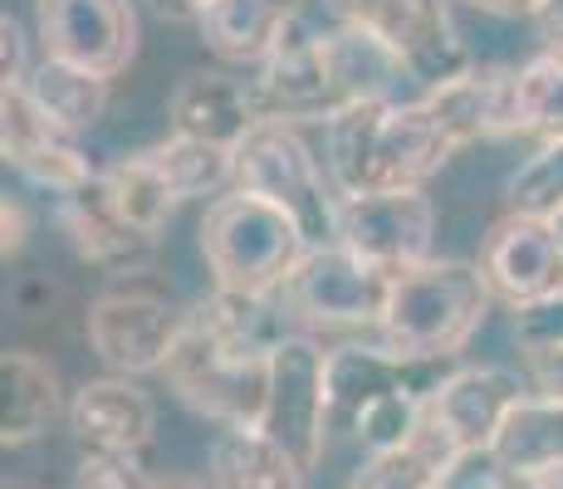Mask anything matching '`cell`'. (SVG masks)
Returning <instances> with one entry per match:
<instances>
[{"label": "cell", "instance_id": "8992f818", "mask_svg": "<svg viewBox=\"0 0 563 489\" xmlns=\"http://www.w3.org/2000/svg\"><path fill=\"white\" fill-rule=\"evenodd\" d=\"M319 5L339 25L393 49L421 84V93L446 89L475 69L456 15H451V0H319Z\"/></svg>", "mask_w": 563, "mask_h": 489}, {"label": "cell", "instance_id": "ac0fdd59", "mask_svg": "<svg viewBox=\"0 0 563 489\" xmlns=\"http://www.w3.org/2000/svg\"><path fill=\"white\" fill-rule=\"evenodd\" d=\"M172 133L191 137V143H211V147H241L265 118L255 103V84L235 79L225 69H191L187 79L172 89L167 103Z\"/></svg>", "mask_w": 563, "mask_h": 489}, {"label": "cell", "instance_id": "4fadbf2b", "mask_svg": "<svg viewBox=\"0 0 563 489\" xmlns=\"http://www.w3.org/2000/svg\"><path fill=\"white\" fill-rule=\"evenodd\" d=\"M529 397V382L510 367H451L427 397V426L437 431L451 451L485 455L495 436L505 431L510 411Z\"/></svg>", "mask_w": 563, "mask_h": 489}, {"label": "cell", "instance_id": "5bb4252c", "mask_svg": "<svg viewBox=\"0 0 563 489\" xmlns=\"http://www.w3.org/2000/svg\"><path fill=\"white\" fill-rule=\"evenodd\" d=\"M0 157L5 167H15L30 187L49 191L54 201H64L69 191H79L84 181L99 177L93 157L84 152L79 137H69L64 127H54L25 89H0Z\"/></svg>", "mask_w": 563, "mask_h": 489}, {"label": "cell", "instance_id": "277c9868", "mask_svg": "<svg viewBox=\"0 0 563 489\" xmlns=\"http://www.w3.org/2000/svg\"><path fill=\"white\" fill-rule=\"evenodd\" d=\"M309 235L279 205L251 191H225L201 215V259L216 289L245 293V299H279L309 255Z\"/></svg>", "mask_w": 563, "mask_h": 489}, {"label": "cell", "instance_id": "e0dca14e", "mask_svg": "<svg viewBox=\"0 0 563 489\" xmlns=\"http://www.w3.org/2000/svg\"><path fill=\"white\" fill-rule=\"evenodd\" d=\"M69 431L84 455H143L157 431V407L137 377H89L69 401Z\"/></svg>", "mask_w": 563, "mask_h": 489}, {"label": "cell", "instance_id": "d6a6232c", "mask_svg": "<svg viewBox=\"0 0 563 489\" xmlns=\"http://www.w3.org/2000/svg\"><path fill=\"white\" fill-rule=\"evenodd\" d=\"M30 69L35 64L25 59V30H20V20L10 15H0V89H20V84L30 79Z\"/></svg>", "mask_w": 563, "mask_h": 489}, {"label": "cell", "instance_id": "44dd1931", "mask_svg": "<svg viewBox=\"0 0 563 489\" xmlns=\"http://www.w3.org/2000/svg\"><path fill=\"white\" fill-rule=\"evenodd\" d=\"M305 10H309V0H216L197 20V30L216 59L260 69L269 59V49L279 45V35Z\"/></svg>", "mask_w": 563, "mask_h": 489}, {"label": "cell", "instance_id": "d590c367", "mask_svg": "<svg viewBox=\"0 0 563 489\" xmlns=\"http://www.w3.org/2000/svg\"><path fill=\"white\" fill-rule=\"evenodd\" d=\"M529 20H534V35L544 40V49H563V0H539Z\"/></svg>", "mask_w": 563, "mask_h": 489}, {"label": "cell", "instance_id": "484cf974", "mask_svg": "<svg viewBox=\"0 0 563 489\" xmlns=\"http://www.w3.org/2000/svg\"><path fill=\"white\" fill-rule=\"evenodd\" d=\"M147 162L157 167V177L167 181L172 201H201V196H225L235 191V152L231 147H211V143H191V137H162V143L143 147Z\"/></svg>", "mask_w": 563, "mask_h": 489}, {"label": "cell", "instance_id": "83f0119b", "mask_svg": "<svg viewBox=\"0 0 563 489\" xmlns=\"http://www.w3.org/2000/svg\"><path fill=\"white\" fill-rule=\"evenodd\" d=\"M103 187H108V201L118 205V215H123L133 231L143 235H162V225H167V215L177 211V201H172L167 181L157 177V167L147 162V152H128V157L108 162L103 167Z\"/></svg>", "mask_w": 563, "mask_h": 489}, {"label": "cell", "instance_id": "cb8c5ba5", "mask_svg": "<svg viewBox=\"0 0 563 489\" xmlns=\"http://www.w3.org/2000/svg\"><path fill=\"white\" fill-rule=\"evenodd\" d=\"M20 89L30 93V103H35L54 127H64L69 137H84L89 127H99L113 84L89 69H74V64L35 59V69H30V79L20 84Z\"/></svg>", "mask_w": 563, "mask_h": 489}, {"label": "cell", "instance_id": "ab89813d", "mask_svg": "<svg viewBox=\"0 0 563 489\" xmlns=\"http://www.w3.org/2000/svg\"><path fill=\"white\" fill-rule=\"evenodd\" d=\"M157 489H206L201 480H157Z\"/></svg>", "mask_w": 563, "mask_h": 489}, {"label": "cell", "instance_id": "7c38bea8", "mask_svg": "<svg viewBox=\"0 0 563 489\" xmlns=\"http://www.w3.org/2000/svg\"><path fill=\"white\" fill-rule=\"evenodd\" d=\"M339 245L363 255L387 275L437 259V201L427 191H383V196H343Z\"/></svg>", "mask_w": 563, "mask_h": 489}, {"label": "cell", "instance_id": "4dcf8cb0", "mask_svg": "<svg viewBox=\"0 0 563 489\" xmlns=\"http://www.w3.org/2000/svg\"><path fill=\"white\" fill-rule=\"evenodd\" d=\"M510 333H515L519 357H539V353L563 347V289L510 309Z\"/></svg>", "mask_w": 563, "mask_h": 489}, {"label": "cell", "instance_id": "30bf717a", "mask_svg": "<svg viewBox=\"0 0 563 489\" xmlns=\"http://www.w3.org/2000/svg\"><path fill=\"white\" fill-rule=\"evenodd\" d=\"M260 431H269L305 470L323 460V445L333 431L329 347H319L309 333H285L269 357V407Z\"/></svg>", "mask_w": 563, "mask_h": 489}, {"label": "cell", "instance_id": "8d00e7d4", "mask_svg": "<svg viewBox=\"0 0 563 489\" xmlns=\"http://www.w3.org/2000/svg\"><path fill=\"white\" fill-rule=\"evenodd\" d=\"M147 5H153V15L172 20V25H187V20H201L216 0H147Z\"/></svg>", "mask_w": 563, "mask_h": 489}, {"label": "cell", "instance_id": "5b68a950", "mask_svg": "<svg viewBox=\"0 0 563 489\" xmlns=\"http://www.w3.org/2000/svg\"><path fill=\"white\" fill-rule=\"evenodd\" d=\"M235 191H251L260 201L295 215L309 245H339L343 196L329 177V162L309 147L295 123H260L235 147Z\"/></svg>", "mask_w": 563, "mask_h": 489}, {"label": "cell", "instance_id": "d6986e66", "mask_svg": "<svg viewBox=\"0 0 563 489\" xmlns=\"http://www.w3.org/2000/svg\"><path fill=\"white\" fill-rule=\"evenodd\" d=\"M59 211V225L69 235L74 255L93 269H108V275H137L147 269V259L157 255V241L118 215V205L108 201V187H103V167L93 181H84L79 191H69L64 201H54Z\"/></svg>", "mask_w": 563, "mask_h": 489}, {"label": "cell", "instance_id": "d4e9b609", "mask_svg": "<svg viewBox=\"0 0 563 489\" xmlns=\"http://www.w3.org/2000/svg\"><path fill=\"white\" fill-rule=\"evenodd\" d=\"M490 455L505 475L563 470V401H549V397H534V391H529V397L510 411L505 431L495 436Z\"/></svg>", "mask_w": 563, "mask_h": 489}, {"label": "cell", "instance_id": "7402d4cb", "mask_svg": "<svg viewBox=\"0 0 563 489\" xmlns=\"http://www.w3.org/2000/svg\"><path fill=\"white\" fill-rule=\"evenodd\" d=\"M427 103L441 113L461 147L515 133V69H471L465 79L431 89Z\"/></svg>", "mask_w": 563, "mask_h": 489}, {"label": "cell", "instance_id": "603a6c76", "mask_svg": "<svg viewBox=\"0 0 563 489\" xmlns=\"http://www.w3.org/2000/svg\"><path fill=\"white\" fill-rule=\"evenodd\" d=\"M211 489H305V465L260 426H225L211 441Z\"/></svg>", "mask_w": 563, "mask_h": 489}, {"label": "cell", "instance_id": "8fae6325", "mask_svg": "<svg viewBox=\"0 0 563 489\" xmlns=\"http://www.w3.org/2000/svg\"><path fill=\"white\" fill-rule=\"evenodd\" d=\"M35 25L45 59L89 69L108 84L133 69L143 45L133 0H35Z\"/></svg>", "mask_w": 563, "mask_h": 489}, {"label": "cell", "instance_id": "f35d334b", "mask_svg": "<svg viewBox=\"0 0 563 489\" xmlns=\"http://www.w3.org/2000/svg\"><path fill=\"white\" fill-rule=\"evenodd\" d=\"M481 10H495V15H534L539 0H475Z\"/></svg>", "mask_w": 563, "mask_h": 489}, {"label": "cell", "instance_id": "1f68e13d", "mask_svg": "<svg viewBox=\"0 0 563 489\" xmlns=\"http://www.w3.org/2000/svg\"><path fill=\"white\" fill-rule=\"evenodd\" d=\"M74 489H157L143 455H79Z\"/></svg>", "mask_w": 563, "mask_h": 489}, {"label": "cell", "instance_id": "f546056e", "mask_svg": "<svg viewBox=\"0 0 563 489\" xmlns=\"http://www.w3.org/2000/svg\"><path fill=\"white\" fill-rule=\"evenodd\" d=\"M510 211L515 215H534V221H554L563 211V137L539 143L525 162L510 171Z\"/></svg>", "mask_w": 563, "mask_h": 489}, {"label": "cell", "instance_id": "2e32d148", "mask_svg": "<svg viewBox=\"0 0 563 489\" xmlns=\"http://www.w3.org/2000/svg\"><path fill=\"white\" fill-rule=\"evenodd\" d=\"M441 363H407L387 343H339L329 347V411L333 431H353L373 401L393 391H437Z\"/></svg>", "mask_w": 563, "mask_h": 489}, {"label": "cell", "instance_id": "f1b7e54d", "mask_svg": "<svg viewBox=\"0 0 563 489\" xmlns=\"http://www.w3.org/2000/svg\"><path fill=\"white\" fill-rule=\"evenodd\" d=\"M515 133L563 137V49H539L515 69Z\"/></svg>", "mask_w": 563, "mask_h": 489}, {"label": "cell", "instance_id": "9c48e42d", "mask_svg": "<svg viewBox=\"0 0 563 489\" xmlns=\"http://www.w3.org/2000/svg\"><path fill=\"white\" fill-rule=\"evenodd\" d=\"M181 313L177 303L162 289L147 285H123L108 289L89 303L84 313V338H89L93 357L108 367L113 377H147L162 373L177 347L181 333Z\"/></svg>", "mask_w": 563, "mask_h": 489}, {"label": "cell", "instance_id": "52a82bcc", "mask_svg": "<svg viewBox=\"0 0 563 489\" xmlns=\"http://www.w3.org/2000/svg\"><path fill=\"white\" fill-rule=\"evenodd\" d=\"M329 35L333 15L323 10V20L313 15V5L295 25L279 35V45L269 49V59L255 69V103L265 123H329L339 113V84H333L329 64Z\"/></svg>", "mask_w": 563, "mask_h": 489}, {"label": "cell", "instance_id": "74e56055", "mask_svg": "<svg viewBox=\"0 0 563 489\" xmlns=\"http://www.w3.org/2000/svg\"><path fill=\"white\" fill-rule=\"evenodd\" d=\"M505 489H563V470H549V475H505Z\"/></svg>", "mask_w": 563, "mask_h": 489}, {"label": "cell", "instance_id": "60d3db41", "mask_svg": "<svg viewBox=\"0 0 563 489\" xmlns=\"http://www.w3.org/2000/svg\"><path fill=\"white\" fill-rule=\"evenodd\" d=\"M549 225H554V241H559V255H563V211L554 215V221H549Z\"/></svg>", "mask_w": 563, "mask_h": 489}, {"label": "cell", "instance_id": "836d02e7", "mask_svg": "<svg viewBox=\"0 0 563 489\" xmlns=\"http://www.w3.org/2000/svg\"><path fill=\"white\" fill-rule=\"evenodd\" d=\"M25 245H30V211L20 196H5L0 201V255H5V265L25 255Z\"/></svg>", "mask_w": 563, "mask_h": 489}, {"label": "cell", "instance_id": "4316f807", "mask_svg": "<svg viewBox=\"0 0 563 489\" xmlns=\"http://www.w3.org/2000/svg\"><path fill=\"white\" fill-rule=\"evenodd\" d=\"M456 465H461V455L431 426H421V436L402 445V451L367 455L343 489H446Z\"/></svg>", "mask_w": 563, "mask_h": 489}, {"label": "cell", "instance_id": "3957f363", "mask_svg": "<svg viewBox=\"0 0 563 489\" xmlns=\"http://www.w3.org/2000/svg\"><path fill=\"white\" fill-rule=\"evenodd\" d=\"M495 293L485 285L481 265L471 259H427L393 279V303L377 329V343H387L407 363H446L481 333Z\"/></svg>", "mask_w": 563, "mask_h": 489}, {"label": "cell", "instance_id": "9a60e30c", "mask_svg": "<svg viewBox=\"0 0 563 489\" xmlns=\"http://www.w3.org/2000/svg\"><path fill=\"white\" fill-rule=\"evenodd\" d=\"M475 265H481L495 303H510V309L563 289V255L554 241V225L534 221V215L505 211L485 235Z\"/></svg>", "mask_w": 563, "mask_h": 489}, {"label": "cell", "instance_id": "6da1fadb", "mask_svg": "<svg viewBox=\"0 0 563 489\" xmlns=\"http://www.w3.org/2000/svg\"><path fill=\"white\" fill-rule=\"evenodd\" d=\"M279 338V299L206 293L181 313L177 347L167 357V382L197 416L216 426H265L269 357Z\"/></svg>", "mask_w": 563, "mask_h": 489}, {"label": "cell", "instance_id": "ba28073f", "mask_svg": "<svg viewBox=\"0 0 563 489\" xmlns=\"http://www.w3.org/2000/svg\"><path fill=\"white\" fill-rule=\"evenodd\" d=\"M393 279L397 275L367 265L349 245H319L279 289V303L319 329H383Z\"/></svg>", "mask_w": 563, "mask_h": 489}, {"label": "cell", "instance_id": "7a4b0ae2", "mask_svg": "<svg viewBox=\"0 0 563 489\" xmlns=\"http://www.w3.org/2000/svg\"><path fill=\"white\" fill-rule=\"evenodd\" d=\"M461 152L427 93L411 103H353L323 123V162L339 196L427 191Z\"/></svg>", "mask_w": 563, "mask_h": 489}, {"label": "cell", "instance_id": "e575fe53", "mask_svg": "<svg viewBox=\"0 0 563 489\" xmlns=\"http://www.w3.org/2000/svg\"><path fill=\"white\" fill-rule=\"evenodd\" d=\"M525 382H529L534 397L563 401V347H554V353H539V357H525Z\"/></svg>", "mask_w": 563, "mask_h": 489}, {"label": "cell", "instance_id": "ffe728a7", "mask_svg": "<svg viewBox=\"0 0 563 489\" xmlns=\"http://www.w3.org/2000/svg\"><path fill=\"white\" fill-rule=\"evenodd\" d=\"M0 387H5V411H0V441H5V451L35 445L69 416L59 373L40 353H30V347H5L0 353Z\"/></svg>", "mask_w": 563, "mask_h": 489}]
</instances>
